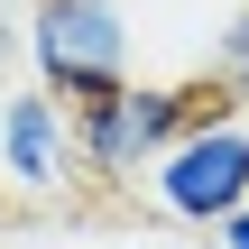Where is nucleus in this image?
Instances as JSON below:
<instances>
[{"instance_id": "obj_6", "label": "nucleus", "mask_w": 249, "mask_h": 249, "mask_svg": "<svg viewBox=\"0 0 249 249\" xmlns=\"http://www.w3.org/2000/svg\"><path fill=\"white\" fill-rule=\"evenodd\" d=\"M213 240H222V249H249V203H240V213H222V222H213Z\"/></svg>"}, {"instance_id": "obj_3", "label": "nucleus", "mask_w": 249, "mask_h": 249, "mask_svg": "<svg viewBox=\"0 0 249 249\" xmlns=\"http://www.w3.org/2000/svg\"><path fill=\"white\" fill-rule=\"evenodd\" d=\"M148 194H157V213L203 222V231L222 213H240L249 203V129H240V111H194L166 139V157L148 166Z\"/></svg>"}, {"instance_id": "obj_2", "label": "nucleus", "mask_w": 249, "mask_h": 249, "mask_svg": "<svg viewBox=\"0 0 249 249\" xmlns=\"http://www.w3.org/2000/svg\"><path fill=\"white\" fill-rule=\"evenodd\" d=\"M18 46L65 111L102 102L111 83H129V0H28Z\"/></svg>"}, {"instance_id": "obj_4", "label": "nucleus", "mask_w": 249, "mask_h": 249, "mask_svg": "<svg viewBox=\"0 0 249 249\" xmlns=\"http://www.w3.org/2000/svg\"><path fill=\"white\" fill-rule=\"evenodd\" d=\"M0 185H9V194H28V203H46V194L83 185V176H74V111H65L46 83L0 92Z\"/></svg>"}, {"instance_id": "obj_5", "label": "nucleus", "mask_w": 249, "mask_h": 249, "mask_svg": "<svg viewBox=\"0 0 249 249\" xmlns=\"http://www.w3.org/2000/svg\"><path fill=\"white\" fill-rule=\"evenodd\" d=\"M203 83H213L222 102H249V0L213 28V46H203Z\"/></svg>"}, {"instance_id": "obj_7", "label": "nucleus", "mask_w": 249, "mask_h": 249, "mask_svg": "<svg viewBox=\"0 0 249 249\" xmlns=\"http://www.w3.org/2000/svg\"><path fill=\"white\" fill-rule=\"evenodd\" d=\"M240 129H249V111H240Z\"/></svg>"}, {"instance_id": "obj_1", "label": "nucleus", "mask_w": 249, "mask_h": 249, "mask_svg": "<svg viewBox=\"0 0 249 249\" xmlns=\"http://www.w3.org/2000/svg\"><path fill=\"white\" fill-rule=\"evenodd\" d=\"M194 111H231V102H222L213 83H139V74L111 83L102 102H74V176H92V185H139Z\"/></svg>"}]
</instances>
